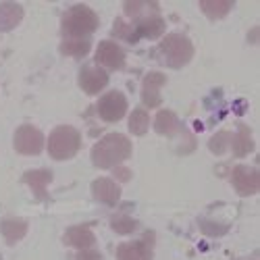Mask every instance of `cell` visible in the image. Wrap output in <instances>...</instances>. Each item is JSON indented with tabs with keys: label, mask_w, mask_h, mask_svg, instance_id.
Masks as SVG:
<instances>
[{
	"label": "cell",
	"mask_w": 260,
	"mask_h": 260,
	"mask_svg": "<svg viewBox=\"0 0 260 260\" xmlns=\"http://www.w3.org/2000/svg\"><path fill=\"white\" fill-rule=\"evenodd\" d=\"M167 77L165 73H148L144 77V85H142V100L148 108H156L160 104V88L165 85Z\"/></svg>",
	"instance_id": "11"
},
{
	"label": "cell",
	"mask_w": 260,
	"mask_h": 260,
	"mask_svg": "<svg viewBox=\"0 0 260 260\" xmlns=\"http://www.w3.org/2000/svg\"><path fill=\"white\" fill-rule=\"evenodd\" d=\"M92 193L94 198L106 206H115L121 198V187L113 181V179H106V177H100L92 183Z\"/></svg>",
	"instance_id": "12"
},
{
	"label": "cell",
	"mask_w": 260,
	"mask_h": 260,
	"mask_svg": "<svg viewBox=\"0 0 260 260\" xmlns=\"http://www.w3.org/2000/svg\"><path fill=\"white\" fill-rule=\"evenodd\" d=\"M0 231H3L7 244H17L21 237L27 233V223L23 219H15V216H9L0 223Z\"/></svg>",
	"instance_id": "17"
},
{
	"label": "cell",
	"mask_w": 260,
	"mask_h": 260,
	"mask_svg": "<svg viewBox=\"0 0 260 260\" xmlns=\"http://www.w3.org/2000/svg\"><path fill=\"white\" fill-rule=\"evenodd\" d=\"M200 9L210 17V19H221L231 11V3H225V0H202Z\"/></svg>",
	"instance_id": "22"
},
{
	"label": "cell",
	"mask_w": 260,
	"mask_h": 260,
	"mask_svg": "<svg viewBox=\"0 0 260 260\" xmlns=\"http://www.w3.org/2000/svg\"><path fill=\"white\" fill-rule=\"evenodd\" d=\"M158 52L162 56V60L173 69L185 67L193 56V44L189 42V38H185L183 34H169L158 46Z\"/></svg>",
	"instance_id": "4"
},
{
	"label": "cell",
	"mask_w": 260,
	"mask_h": 260,
	"mask_svg": "<svg viewBox=\"0 0 260 260\" xmlns=\"http://www.w3.org/2000/svg\"><path fill=\"white\" fill-rule=\"evenodd\" d=\"M229 144H231V134H229V132H219V134H216V136L210 140L208 148L212 150L214 154H225L227 148H229Z\"/></svg>",
	"instance_id": "25"
},
{
	"label": "cell",
	"mask_w": 260,
	"mask_h": 260,
	"mask_svg": "<svg viewBox=\"0 0 260 260\" xmlns=\"http://www.w3.org/2000/svg\"><path fill=\"white\" fill-rule=\"evenodd\" d=\"M23 19V9L17 3H0V31H9Z\"/></svg>",
	"instance_id": "16"
},
{
	"label": "cell",
	"mask_w": 260,
	"mask_h": 260,
	"mask_svg": "<svg viewBox=\"0 0 260 260\" xmlns=\"http://www.w3.org/2000/svg\"><path fill=\"white\" fill-rule=\"evenodd\" d=\"M81 148V136L75 127L60 125L48 138V152L54 160H69Z\"/></svg>",
	"instance_id": "3"
},
{
	"label": "cell",
	"mask_w": 260,
	"mask_h": 260,
	"mask_svg": "<svg viewBox=\"0 0 260 260\" xmlns=\"http://www.w3.org/2000/svg\"><path fill=\"white\" fill-rule=\"evenodd\" d=\"M125 111H127V98L121 92H117V90L104 94L98 100V115L106 123H115V121L123 119Z\"/></svg>",
	"instance_id": "6"
},
{
	"label": "cell",
	"mask_w": 260,
	"mask_h": 260,
	"mask_svg": "<svg viewBox=\"0 0 260 260\" xmlns=\"http://www.w3.org/2000/svg\"><path fill=\"white\" fill-rule=\"evenodd\" d=\"M152 233H146L144 240L121 244L117 248V260H152Z\"/></svg>",
	"instance_id": "8"
},
{
	"label": "cell",
	"mask_w": 260,
	"mask_h": 260,
	"mask_svg": "<svg viewBox=\"0 0 260 260\" xmlns=\"http://www.w3.org/2000/svg\"><path fill=\"white\" fill-rule=\"evenodd\" d=\"M44 148V136L34 125H21L15 132V150L19 154L36 156Z\"/></svg>",
	"instance_id": "5"
},
{
	"label": "cell",
	"mask_w": 260,
	"mask_h": 260,
	"mask_svg": "<svg viewBox=\"0 0 260 260\" xmlns=\"http://www.w3.org/2000/svg\"><path fill=\"white\" fill-rule=\"evenodd\" d=\"M132 156V142L123 134H108L92 148V162L98 169H111Z\"/></svg>",
	"instance_id": "1"
},
{
	"label": "cell",
	"mask_w": 260,
	"mask_h": 260,
	"mask_svg": "<svg viewBox=\"0 0 260 260\" xmlns=\"http://www.w3.org/2000/svg\"><path fill=\"white\" fill-rule=\"evenodd\" d=\"M231 181H233V187L240 196H252V193H256L260 187L258 171L254 167H246V165H240V167L233 169Z\"/></svg>",
	"instance_id": "7"
},
{
	"label": "cell",
	"mask_w": 260,
	"mask_h": 260,
	"mask_svg": "<svg viewBox=\"0 0 260 260\" xmlns=\"http://www.w3.org/2000/svg\"><path fill=\"white\" fill-rule=\"evenodd\" d=\"M154 129H156L160 136H175V134H177V129H179L177 115H175V113H171V111H160V113L156 115Z\"/></svg>",
	"instance_id": "21"
},
{
	"label": "cell",
	"mask_w": 260,
	"mask_h": 260,
	"mask_svg": "<svg viewBox=\"0 0 260 260\" xmlns=\"http://www.w3.org/2000/svg\"><path fill=\"white\" fill-rule=\"evenodd\" d=\"M134 31L140 38H150V40H154L158 38L162 31H165V21L160 15H152V17H146V19H140V21H134Z\"/></svg>",
	"instance_id": "14"
},
{
	"label": "cell",
	"mask_w": 260,
	"mask_h": 260,
	"mask_svg": "<svg viewBox=\"0 0 260 260\" xmlns=\"http://www.w3.org/2000/svg\"><path fill=\"white\" fill-rule=\"evenodd\" d=\"M111 227L121 233V235H127V233H134L138 229V221L132 219V216H127V214H115L113 219H111Z\"/></svg>",
	"instance_id": "24"
},
{
	"label": "cell",
	"mask_w": 260,
	"mask_h": 260,
	"mask_svg": "<svg viewBox=\"0 0 260 260\" xmlns=\"http://www.w3.org/2000/svg\"><path fill=\"white\" fill-rule=\"evenodd\" d=\"M60 52L67 56L81 58L90 52V40L88 38H64V42L60 44Z\"/></svg>",
	"instance_id": "20"
},
{
	"label": "cell",
	"mask_w": 260,
	"mask_h": 260,
	"mask_svg": "<svg viewBox=\"0 0 260 260\" xmlns=\"http://www.w3.org/2000/svg\"><path fill=\"white\" fill-rule=\"evenodd\" d=\"M96 27H98V17L85 5L71 7L62 17L64 38H88L92 31H96Z\"/></svg>",
	"instance_id": "2"
},
{
	"label": "cell",
	"mask_w": 260,
	"mask_h": 260,
	"mask_svg": "<svg viewBox=\"0 0 260 260\" xmlns=\"http://www.w3.org/2000/svg\"><path fill=\"white\" fill-rule=\"evenodd\" d=\"M106 83H108V73L100 67H94V64H85V67L81 69L79 73V85H81V90L85 94H98L106 88Z\"/></svg>",
	"instance_id": "9"
},
{
	"label": "cell",
	"mask_w": 260,
	"mask_h": 260,
	"mask_svg": "<svg viewBox=\"0 0 260 260\" xmlns=\"http://www.w3.org/2000/svg\"><path fill=\"white\" fill-rule=\"evenodd\" d=\"M96 60L102 64V67L106 69H121L125 64V52L119 44H115V42L111 40H104L98 44V50H96Z\"/></svg>",
	"instance_id": "10"
},
{
	"label": "cell",
	"mask_w": 260,
	"mask_h": 260,
	"mask_svg": "<svg viewBox=\"0 0 260 260\" xmlns=\"http://www.w3.org/2000/svg\"><path fill=\"white\" fill-rule=\"evenodd\" d=\"M77 260H100V254H98L96 250L88 248V250H81V252L77 254Z\"/></svg>",
	"instance_id": "27"
},
{
	"label": "cell",
	"mask_w": 260,
	"mask_h": 260,
	"mask_svg": "<svg viewBox=\"0 0 260 260\" xmlns=\"http://www.w3.org/2000/svg\"><path fill=\"white\" fill-rule=\"evenodd\" d=\"M23 181L34 189V196L38 200H46L48 193H46V187L48 183L52 181V171L48 169H36V171H27L23 175Z\"/></svg>",
	"instance_id": "13"
},
{
	"label": "cell",
	"mask_w": 260,
	"mask_h": 260,
	"mask_svg": "<svg viewBox=\"0 0 260 260\" xmlns=\"http://www.w3.org/2000/svg\"><path fill=\"white\" fill-rule=\"evenodd\" d=\"M148 125H150V117L144 108H136L129 117V132L136 134V136H144L148 132Z\"/></svg>",
	"instance_id": "23"
},
{
	"label": "cell",
	"mask_w": 260,
	"mask_h": 260,
	"mask_svg": "<svg viewBox=\"0 0 260 260\" xmlns=\"http://www.w3.org/2000/svg\"><path fill=\"white\" fill-rule=\"evenodd\" d=\"M123 9H125L127 17H132L134 21L158 15V5L156 3H146V0H132V3H125Z\"/></svg>",
	"instance_id": "18"
},
{
	"label": "cell",
	"mask_w": 260,
	"mask_h": 260,
	"mask_svg": "<svg viewBox=\"0 0 260 260\" xmlns=\"http://www.w3.org/2000/svg\"><path fill=\"white\" fill-rule=\"evenodd\" d=\"M231 148H233V154L235 156H248L252 150H254V140L248 127H240V132L235 136H231Z\"/></svg>",
	"instance_id": "19"
},
{
	"label": "cell",
	"mask_w": 260,
	"mask_h": 260,
	"mask_svg": "<svg viewBox=\"0 0 260 260\" xmlns=\"http://www.w3.org/2000/svg\"><path fill=\"white\" fill-rule=\"evenodd\" d=\"M117 175H119L121 179H129V171H125V169H117Z\"/></svg>",
	"instance_id": "28"
},
{
	"label": "cell",
	"mask_w": 260,
	"mask_h": 260,
	"mask_svg": "<svg viewBox=\"0 0 260 260\" xmlns=\"http://www.w3.org/2000/svg\"><path fill=\"white\" fill-rule=\"evenodd\" d=\"M94 242H96V237L88 227H71L64 233V244H69L77 250H88L94 246Z\"/></svg>",
	"instance_id": "15"
},
{
	"label": "cell",
	"mask_w": 260,
	"mask_h": 260,
	"mask_svg": "<svg viewBox=\"0 0 260 260\" xmlns=\"http://www.w3.org/2000/svg\"><path fill=\"white\" fill-rule=\"evenodd\" d=\"M117 38H123V40H127V42H132V44H136L138 42V36H136V31H134V25L132 23H125V21H117L115 23V31H113Z\"/></svg>",
	"instance_id": "26"
}]
</instances>
